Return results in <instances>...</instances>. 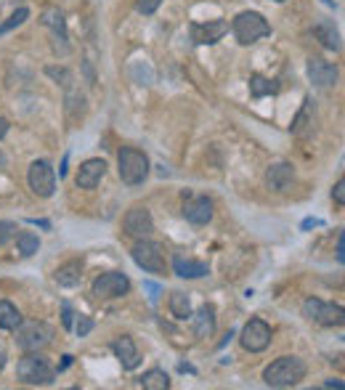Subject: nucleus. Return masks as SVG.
<instances>
[{
  "label": "nucleus",
  "mask_w": 345,
  "mask_h": 390,
  "mask_svg": "<svg viewBox=\"0 0 345 390\" xmlns=\"http://www.w3.org/2000/svg\"><path fill=\"white\" fill-rule=\"evenodd\" d=\"M306 364L297 356H281L276 361H271L263 372V382L269 388H293L306 377Z\"/></svg>",
  "instance_id": "nucleus-1"
},
{
  "label": "nucleus",
  "mask_w": 345,
  "mask_h": 390,
  "mask_svg": "<svg viewBox=\"0 0 345 390\" xmlns=\"http://www.w3.org/2000/svg\"><path fill=\"white\" fill-rule=\"evenodd\" d=\"M16 377L24 385H51L56 369L40 351H27L24 358H19L16 364Z\"/></svg>",
  "instance_id": "nucleus-2"
},
{
  "label": "nucleus",
  "mask_w": 345,
  "mask_h": 390,
  "mask_svg": "<svg viewBox=\"0 0 345 390\" xmlns=\"http://www.w3.org/2000/svg\"><path fill=\"white\" fill-rule=\"evenodd\" d=\"M231 32L239 46H253L258 40L269 38L271 35V25L266 22V16L258 11H242L234 16L231 22Z\"/></svg>",
  "instance_id": "nucleus-3"
},
{
  "label": "nucleus",
  "mask_w": 345,
  "mask_h": 390,
  "mask_svg": "<svg viewBox=\"0 0 345 390\" xmlns=\"http://www.w3.org/2000/svg\"><path fill=\"white\" fill-rule=\"evenodd\" d=\"M117 170H120L122 183L139 186V183H143L146 176H149V157H146L141 149L122 146L120 154H117Z\"/></svg>",
  "instance_id": "nucleus-4"
},
{
  "label": "nucleus",
  "mask_w": 345,
  "mask_h": 390,
  "mask_svg": "<svg viewBox=\"0 0 345 390\" xmlns=\"http://www.w3.org/2000/svg\"><path fill=\"white\" fill-rule=\"evenodd\" d=\"M303 316H306L308 321H314V324H321V327H343L345 324L343 305L319 300V298H308L303 302Z\"/></svg>",
  "instance_id": "nucleus-5"
},
{
  "label": "nucleus",
  "mask_w": 345,
  "mask_h": 390,
  "mask_svg": "<svg viewBox=\"0 0 345 390\" xmlns=\"http://www.w3.org/2000/svg\"><path fill=\"white\" fill-rule=\"evenodd\" d=\"M53 340V327L45 321H24L16 327V345L22 351H43Z\"/></svg>",
  "instance_id": "nucleus-6"
},
{
  "label": "nucleus",
  "mask_w": 345,
  "mask_h": 390,
  "mask_svg": "<svg viewBox=\"0 0 345 390\" xmlns=\"http://www.w3.org/2000/svg\"><path fill=\"white\" fill-rule=\"evenodd\" d=\"M27 181H29L32 194H35V197H43V200L53 197V191H56V170H53V165L45 162V160H35V162L29 165Z\"/></svg>",
  "instance_id": "nucleus-7"
},
{
  "label": "nucleus",
  "mask_w": 345,
  "mask_h": 390,
  "mask_svg": "<svg viewBox=\"0 0 345 390\" xmlns=\"http://www.w3.org/2000/svg\"><path fill=\"white\" fill-rule=\"evenodd\" d=\"M133 260L149 274H162L165 271V247L149 239H139V244L133 247Z\"/></svg>",
  "instance_id": "nucleus-8"
},
{
  "label": "nucleus",
  "mask_w": 345,
  "mask_h": 390,
  "mask_svg": "<svg viewBox=\"0 0 345 390\" xmlns=\"http://www.w3.org/2000/svg\"><path fill=\"white\" fill-rule=\"evenodd\" d=\"M130 290V279L122 271H106L93 281V298L99 300H112V298H122Z\"/></svg>",
  "instance_id": "nucleus-9"
},
{
  "label": "nucleus",
  "mask_w": 345,
  "mask_h": 390,
  "mask_svg": "<svg viewBox=\"0 0 345 390\" xmlns=\"http://www.w3.org/2000/svg\"><path fill=\"white\" fill-rule=\"evenodd\" d=\"M271 327L263 321V319H250L247 324H244L242 329V348L244 351H250V353H260V351H266L271 345Z\"/></svg>",
  "instance_id": "nucleus-10"
},
{
  "label": "nucleus",
  "mask_w": 345,
  "mask_h": 390,
  "mask_svg": "<svg viewBox=\"0 0 345 390\" xmlns=\"http://www.w3.org/2000/svg\"><path fill=\"white\" fill-rule=\"evenodd\" d=\"M122 228H125V234L133 237V239H149L154 231V218L152 213L146 210V207H130L125 218H122Z\"/></svg>",
  "instance_id": "nucleus-11"
},
{
  "label": "nucleus",
  "mask_w": 345,
  "mask_h": 390,
  "mask_svg": "<svg viewBox=\"0 0 345 390\" xmlns=\"http://www.w3.org/2000/svg\"><path fill=\"white\" fill-rule=\"evenodd\" d=\"M308 80L316 85V88H332L340 80V69L335 64L324 62V59H308Z\"/></svg>",
  "instance_id": "nucleus-12"
},
{
  "label": "nucleus",
  "mask_w": 345,
  "mask_h": 390,
  "mask_svg": "<svg viewBox=\"0 0 345 390\" xmlns=\"http://www.w3.org/2000/svg\"><path fill=\"white\" fill-rule=\"evenodd\" d=\"M226 32H229V22H223V19L207 22V25H192V40L197 46H213Z\"/></svg>",
  "instance_id": "nucleus-13"
},
{
  "label": "nucleus",
  "mask_w": 345,
  "mask_h": 390,
  "mask_svg": "<svg viewBox=\"0 0 345 390\" xmlns=\"http://www.w3.org/2000/svg\"><path fill=\"white\" fill-rule=\"evenodd\" d=\"M106 176V162L104 160H88L80 165L75 176V183L80 189H96L101 183V178Z\"/></svg>",
  "instance_id": "nucleus-14"
},
{
  "label": "nucleus",
  "mask_w": 345,
  "mask_h": 390,
  "mask_svg": "<svg viewBox=\"0 0 345 390\" xmlns=\"http://www.w3.org/2000/svg\"><path fill=\"white\" fill-rule=\"evenodd\" d=\"M112 353L117 356V361L122 364V369H128V372H133V369H139V364H141V353H139V348H136V342H133V337H128V335L117 337V340L112 342Z\"/></svg>",
  "instance_id": "nucleus-15"
},
{
  "label": "nucleus",
  "mask_w": 345,
  "mask_h": 390,
  "mask_svg": "<svg viewBox=\"0 0 345 390\" xmlns=\"http://www.w3.org/2000/svg\"><path fill=\"white\" fill-rule=\"evenodd\" d=\"M183 218L194 226H205L213 221V202L207 197H194L183 204Z\"/></svg>",
  "instance_id": "nucleus-16"
},
{
  "label": "nucleus",
  "mask_w": 345,
  "mask_h": 390,
  "mask_svg": "<svg viewBox=\"0 0 345 390\" xmlns=\"http://www.w3.org/2000/svg\"><path fill=\"white\" fill-rule=\"evenodd\" d=\"M295 181V170L290 162H274L266 170V186L271 191H287Z\"/></svg>",
  "instance_id": "nucleus-17"
},
{
  "label": "nucleus",
  "mask_w": 345,
  "mask_h": 390,
  "mask_svg": "<svg viewBox=\"0 0 345 390\" xmlns=\"http://www.w3.org/2000/svg\"><path fill=\"white\" fill-rule=\"evenodd\" d=\"M173 274L181 279H202L210 274V265L202 263V260H192V258L176 255L173 258Z\"/></svg>",
  "instance_id": "nucleus-18"
},
{
  "label": "nucleus",
  "mask_w": 345,
  "mask_h": 390,
  "mask_svg": "<svg viewBox=\"0 0 345 390\" xmlns=\"http://www.w3.org/2000/svg\"><path fill=\"white\" fill-rule=\"evenodd\" d=\"M192 324H194V335L199 340L213 337V332H216V308L213 305H202L197 314H192Z\"/></svg>",
  "instance_id": "nucleus-19"
},
{
  "label": "nucleus",
  "mask_w": 345,
  "mask_h": 390,
  "mask_svg": "<svg viewBox=\"0 0 345 390\" xmlns=\"http://www.w3.org/2000/svg\"><path fill=\"white\" fill-rule=\"evenodd\" d=\"M53 279H56L59 287H77L80 279H83V263L80 260H69V263L59 265Z\"/></svg>",
  "instance_id": "nucleus-20"
},
{
  "label": "nucleus",
  "mask_w": 345,
  "mask_h": 390,
  "mask_svg": "<svg viewBox=\"0 0 345 390\" xmlns=\"http://www.w3.org/2000/svg\"><path fill=\"white\" fill-rule=\"evenodd\" d=\"M40 22H43L45 27H51L53 35H56V40L62 43V53H66V50H69V46H66V40H69V35H66L64 16H62L59 11H53V8H51V11L43 13V19H40Z\"/></svg>",
  "instance_id": "nucleus-21"
},
{
  "label": "nucleus",
  "mask_w": 345,
  "mask_h": 390,
  "mask_svg": "<svg viewBox=\"0 0 345 390\" xmlns=\"http://www.w3.org/2000/svg\"><path fill=\"white\" fill-rule=\"evenodd\" d=\"M314 38H319L321 46H324V48H330V50L343 48V43H340V32H337L335 25H330V22H319V25L314 27Z\"/></svg>",
  "instance_id": "nucleus-22"
},
{
  "label": "nucleus",
  "mask_w": 345,
  "mask_h": 390,
  "mask_svg": "<svg viewBox=\"0 0 345 390\" xmlns=\"http://www.w3.org/2000/svg\"><path fill=\"white\" fill-rule=\"evenodd\" d=\"M303 104H306V106H303V112L295 117V125H293L295 136H308V133L314 130V101L306 99Z\"/></svg>",
  "instance_id": "nucleus-23"
},
{
  "label": "nucleus",
  "mask_w": 345,
  "mask_h": 390,
  "mask_svg": "<svg viewBox=\"0 0 345 390\" xmlns=\"http://www.w3.org/2000/svg\"><path fill=\"white\" fill-rule=\"evenodd\" d=\"M170 314L176 316V319H181V321L192 319V300H189V295L173 292V295H170Z\"/></svg>",
  "instance_id": "nucleus-24"
},
{
  "label": "nucleus",
  "mask_w": 345,
  "mask_h": 390,
  "mask_svg": "<svg viewBox=\"0 0 345 390\" xmlns=\"http://www.w3.org/2000/svg\"><path fill=\"white\" fill-rule=\"evenodd\" d=\"M22 324L19 308L8 300H0V329H16Z\"/></svg>",
  "instance_id": "nucleus-25"
},
{
  "label": "nucleus",
  "mask_w": 345,
  "mask_h": 390,
  "mask_svg": "<svg viewBox=\"0 0 345 390\" xmlns=\"http://www.w3.org/2000/svg\"><path fill=\"white\" fill-rule=\"evenodd\" d=\"M139 382H141V388H146V390H167L170 388V377H167L162 369H149Z\"/></svg>",
  "instance_id": "nucleus-26"
},
{
  "label": "nucleus",
  "mask_w": 345,
  "mask_h": 390,
  "mask_svg": "<svg viewBox=\"0 0 345 390\" xmlns=\"http://www.w3.org/2000/svg\"><path fill=\"white\" fill-rule=\"evenodd\" d=\"M16 247H19V255H22V258H32V255L40 250L38 234H32V231H19V234H16Z\"/></svg>",
  "instance_id": "nucleus-27"
},
{
  "label": "nucleus",
  "mask_w": 345,
  "mask_h": 390,
  "mask_svg": "<svg viewBox=\"0 0 345 390\" xmlns=\"http://www.w3.org/2000/svg\"><path fill=\"white\" fill-rule=\"evenodd\" d=\"M250 93L255 96V99H263V96H269V93H276V83H271L266 77H250Z\"/></svg>",
  "instance_id": "nucleus-28"
},
{
  "label": "nucleus",
  "mask_w": 345,
  "mask_h": 390,
  "mask_svg": "<svg viewBox=\"0 0 345 390\" xmlns=\"http://www.w3.org/2000/svg\"><path fill=\"white\" fill-rule=\"evenodd\" d=\"M27 19H29V8H19V11H13L11 16H8V22H3V25H0V35H8L11 29L24 25Z\"/></svg>",
  "instance_id": "nucleus-29"
},
{
  "label": "nucleus",
  "mask_w": 345,
  "mask_h": 390,
  "mask_svg": "<svg viewBox=\"0 0 345 390\" xmlns=\"http://www.w3.org/2000/svg\"><path fill=\"white\" fill-rule=\"evenodd\" d=\"M16 223H11V221H0V247H6L8 242L16 237Z\"/></svg>",
  "instance_id": "nucleus-30"
},
{
  "label": "nucleus",
  "mask_w": 345,
  "mask_h": 390,
  "mask_svg": "<svg viewBox=\"0 0 345 390\" xmlns=\"http://www.w3.org/2000/svg\"><path fill=\"white\" fill-rule=\"evenodd\" d=\"M162 0H136V11L143 13V16H152L157 8H160Z\"/></svg>",
  "instance_id": "nucleus-31"
},
{
  "label": "nucleus",
  "mask_w": 345,
  "mask_h": 390,
  "mask_svg": "<svg viewBox=\"0 0 345 390\" xmlns=\"http://www.w3.org/2000/svg\"><path fill=\"white\" fill-rule=\"evenodd\" d=\"M90 329H93V321H90L88 316H80V319H77V324H75L77 335H80V337H85Z\"/></svg>",
  "instance_id": "nucleus-32"
},
{
  "label": "nucleus",
  "mask_w": 345,
  "mask_h": 390,
  "mask_svg": "<svg viewBox=\"0 0 345 390\" xmlns=\"http://www.w3.org/2000/svg\"><path fill=\"white\" fill-rule=\"evenodd\" d=\"M332 197H335V200H337V204H340V207H343V204H345V181H343V178H340V181H337V183H335Z\"/></svg>",
  "instance_id": "nucleus-33"
},
{
  "label": "nucleus",
  "mask_w": 345,
  "mask_h": 390,
  "mask_svg": "<svg viewBox=\"0 0 345 390\" xmlns=\"http://www.w3.org/2000/svg\"><path fill=\"white\" fill-rule=\"evenodd\" d=\"M337 263L340 265L345 263V234H343V228H340V234H337Z\"/></svg>",
  "instance_id": "nucleus-34"
},
{
  "label": "nucleus",
  "mask_w": 345,
  "mask_h": 390,
  "mask_svg": "<svg viewBox=\"0 0 345 390\" xmlns=\"http://www.w3.org/2000/svg\"><path fill=\"white\" fill-rule=\"evenodd\" d=\"M72 319H75V314H72V308L64 302V327L66 329H72Z\"/></svg>",
  "instance_id": "nucleus-35"
},
{
  "label": "nucleus",
  "mask_w": 345,
  "mask_h": 390,
  "mask_svg": "<svg viewBox=\"0 0 345 390\" xmlns=\"http://www.w3.org/2000/svg\"><path fill=\"white\" fill-rule=\"evenodd\" d=\"M6 361H8V353H6V345L0 342V372L6 369Z\"/></svg>",
  "instance_id": "nucleus-36"
},
{
  "label": "nucleus",
  "mask_w": 345,
  "mask_h": 390,
  "mask_svg": "<svg viewBox=\"0 0 345 390\" xmlns=\"http://www.w3.org/2000/svg\"><path fill=\"white\" fill-rule=\"evenodd\" d=\"M143 287H146V290L152 292V300H157V292H160V287H157V284H152V281H146Z\"/></svg>",
  "instance_id": "nucleus-37"
},
{
  "label": "nucleus",
  "mask_w": 345,
  "mask_h": 390,
  "mask_svg": "<svg viewBox=\"0 0 345 390\" xmlns=\"http://www.w3.org/2000/svg\"><path fill=\"white\" fill-rule=\"evenodd\" d=\"M324 388H343V379H327Z\"/></svg>",
  "instance_id": "nucleus-38"
},
{
  "label": "nucleus",
  "mask_w": 345,
  "mask_h": 390,
  "mask_svg": "<svg viewBox=\"0 0 345 390\" xmlns=\"http://www.w3.org/2000/svg\"><path fill=\"white\" fill-rule=\"evenodd\" d=\"M6 133H8V120H6V117H0V139H3Z\"/></svg>",
  "instance_id": "nucleus-39"
},
{
  "label": "nucleus",
  "mask_w": 345,
  "mask_h": 390,
  "mask_svg": "<svg viewBox=\"0 0 345 390\" xmlns=\"http://www.w3.org/2000/svg\"><path fill=\"white\" fill-rule=\"evenodd\" d=\"M311 226H321V221H311V218L303 221V228H311Z\"/></svg>",
  "instance_id": "nucleus-40"
},
{
  "label": "nucleus",
  "mask_w": 345,
  "mask_h": 390,
  "mask_svg": "<svg viewBox=\"0 0 345 390\" xmlns=\"http://www.w3.org/2000/svg\"><path fill=\"white\" fill-rule=\"evenodd\" d=\"M29 223H32V226H43V228H51V223H48V221H29Z\"/></svg>",
  "instance_id": "nucleus-41"
},
{
  "label": "nucleus",
  "mask_w": 345,
  "mask_h": 390,
  "mask_svg": "<svg viewBox=\"0 0 345 390\" xmlns=\"http://www.w3.org/2000/svg\"><path fill=\"white\" fill-rule=\"evenodd\" d=\"M69 364H72V356H64V361H62V366H59V369H66Z\"/></svg>",
  "instance_id": "nucleus-42"
},
{
  "label": "nucleus",
  "mask_w": 345,
  "mask_h": 390,
  "mask_svg": "<svg viewBox=\"0 0 345 390\" xmlns=\"http://www.w3.org/2000/svg\"><path fill=\"white\" fill-rule=\"evenodd\" d=\"M274 3H284V0H274Z\"/></svg>",
  "instance_id": "nucleus-43"
}]
</instances>
